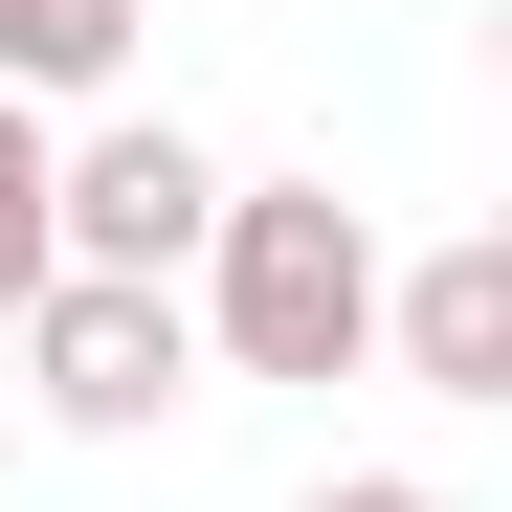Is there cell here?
Here are the masks:
<instances>
[{
  "mask_svg": "<svg viewBox=\"0 0 512 512\" xmlns=\"http://www.w3.org/2000/svg\"><path fill=\"white\" fill-rule=\"evenodd\" d=\"M23 401L67 423V446H156V423L201 401V312H179V290H90V268H45V312H23Z\"/></svg>",
  "mask_w": 512,
  "mask_h": 512,
  "instance_id": "cell-3",
  "label": "cell"
},
{
  "mask_svg": "<svg viewBox=\"0 0 512 512\" xmlns=\"http://www.w3.org/2000/svg\"><path fill=\"white\" fill-rule=\"evenodd\" d=\"M201 357L223 379H379V223L334 179H223L201 223Z\"/></svg>",
  "mask_w": 512,
  "mask_h": 512,
  "instance_id": "cell-1",
  "label": "cell"
},
{
  "mask_svg": "<svg viewBox=\"0 0 512 512\" xmlns=\"http://www.w3.org/2000/svg\"><path fill=\"white\" fill-rule=\"evenodd\" d=\"M290 512H446L423 468H334V490H290Z\"/></svg>",
  "mask_w": 512,
  "mask_h": 512,
  "instance_id": "cell-7",
  "label": "cell"
},
{
  "mask_svg": "<svg viewBox=\"0 0 512 512\" xmlns=\"http://www.w3.org/2000/svg\"><path fill=\"white\" fill-rule=\"evenodd\" d=\"M0 446H23V401H0Z\"/></svg>",
  "mask_w": 512,
  "mask_h": 512,
  "instance_id": "cell-8",
  "label": "cell"
},
{
  "mask_svg": "<svg viewBox=\"0 0 512 512\" xmlns=\"http://www.w3.org/2000/svg\"><path fill=\"white\" fill-rule=\"evenodd\" d=\"M201 223H223V156H201L179 112H90V134H45V245H67L90 290H179Z\"/></svg>",
  "mask_w": 512,
  "mask_h": 512,
  "instance_id": "cell-2",
  "label": "cell"
},
{
  "mask_svg": "<svg viewBox=\"0 0 512 512\" xmlns=\"http://www.w3.org/2000/svg\"><path fill=\"white\" fill-rule=\"evenodd\" d=\"M156 0H0V112H112Z\"/></svg>",
  "mask_w": 512,
  "mask_h": 512,
  "instance_id": "cell-5",
  "label": "cell"
},
{
  "mask_svg": "<svg viewBox=\"0 0 512 512\" xmlns=\"http://www.w3.org/2000/svg\"><path fill=\"white\" fill-rule=\"evenodd\" d=\"M379 357H401L423 401H512V223L379 245Z\"/></svg>",
  "mask_w": 512,
  "mask_h": 512,
  "instance_id": "cell-4",
  "label": "cell"
},
{
  "mask_svg": "<svg viewBox=\"0 0 512 512\" xmlns=\"http://www.w3.org/2000/svg\"><path fill=\"white\" fill-rule=\"evenodd\" d=\"M45 268H67L45 245V112H0V334L45 312Z\"/></svg>",
  "mask_w": 512,
  "mask_h": 512,
  "instance_id": "cell-6",
  "label": "cell"
}]
</instances>
